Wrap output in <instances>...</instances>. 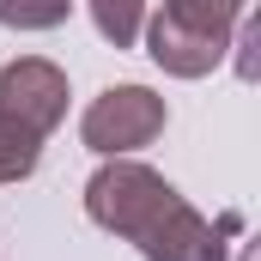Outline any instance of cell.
Masks as SVG:
<instances>
[{"label": "cell", "instance_id": "obj_4", "mask_svg": "<svg viewBox=\"0 0 261 261\" xmlns=\"http://www.w3.org/2000/svg\"><path fill=\"white\" fill-rule=\"evenodd\" d=\"M134 243H140V255H146V261H225L219 231H213V225H206L182 195L170 200V206H164V213H158Z\"/></svg>", "mask_w": 261, "mask_h": 261}, {"label": "cell", "instance_id": "obj_1", "mask_svg": "<svg viewBox=\"0 0 261 261\" xmlns=\"http://www.w3.org/2000/svg\"><path fill=\"white\" fill-rule=\"evenodd\" d=\"M176 200V189L158 176V170H146V164H134V158H110L91 182H85V213L103 225V231H116V237H140L164 206Z\"/></svg>", "mask_w": 261, "mask_h": 261}, {"label": "cell", "instance_id": "obj_8", "mask_svg": "<svg viewBox=\"0 0 261 261\" xmlns=\"http://www.w3.org/2000/svg\"><path fill=\"white\" fill-rule=\"evenodd\" d=\"M0 24H12V31H55V24H67V0H0Z\"/></svg>", "mask_w": 261, "mask_h": 261}, {"label": "cell", "instance_id": "obj_2", "mask_svg": "<svg viewBox=\"0 0 261 261\" xmlns=\"http://www.w3.org/2000/svg\"><path fill=\"white\" fill-rule=\"evenodd\" d=\"M79 134H85V146L103 152V158L140 152V146H152V140L164 134V97L146 91V85H110L103 97H91Z\"/></svg>", "mask_w": 261, "mask_h": 261}, {"label": "cell", "instance_id": "obj_3", "mask_svg": "<svg viewBox=\"0 0 261 261\" xmlns=\"http://www.w3.org/2000/svg\"><path fill=\"white\" fill-rule=\"evenodd\" d=\"M0 110L12 122H24L31 134H49L67 116V73L55 61H37V55L0 67Z\"/></svg>", "mask_w": 261, "mask_h": 261}, {"label": "cell", "instance_id": "obj_5", "mask_svg": "<svg viewBox=\"0 0 261 261\" xmlns=\"http://www.w3.org/2000/svg\"><path fill=\"white\" fill-rule=\"evenodd\" d=\"M237 12H243V0H164V18L182 24V31H195V37H206L213 49H225Z\"/></svg>", "mask_w": 261, "mask_h": 261}, {"label": "cell", "instance_id": "obj_6", "mask_svg": "<svg viewBox=\"0 0 261 261\" xmlns=\"http://www.w3.org/2000/svg\"><path fill=\"white\" fill-rule=\"evenodd\" d=\"M43 158V134H31L24 122H12L0 110V182H24Z\"/></svg>", "mask_w": 261, "mask_h": 261}, {"label": "cell", "instance_id": "obj_7", "mask_svg": "<svg viewBox=\"0 0 261 261\" xmlns=\"http://www.w3.org/2000/svg\"><path fill=\"white\" fill-rule=\"evenodd\" d=\"M140 12H146V0H91V18H97L103 43H116V49H134Z\"/></svg>", "mask_w": 261, "mask_h": 261}]
</instances>
